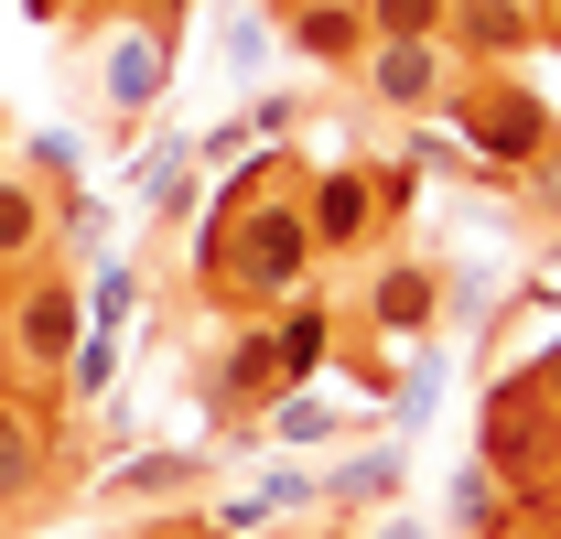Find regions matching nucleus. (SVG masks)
<instances>
[{
  "instance_id": "nucleus-16",
  "label": "nucleus",
  "mask_w": 561,
  "mask_h": 539,
  "mask_svg": "<svg viewBox=\"0 0 561 539\" xmlns=\"http://www.w3.org/2000/svg\"><path fill=\"white\" fill-rule=\"evenodd\" d=\"M33 260H55V195L22 162H0V280L33 270Z\"/></svg>"
},
{
  "instance_id": "nucleus-12",
  "label": "nucleus",
  "mask_w": 561,
  "mask_h": 539,
  "mask_svg": "<svg viewBox=\"0 0 561 539\" xmlns=\"http://www.w3.org/2000/svg\"><path fill=\"white\" fill-rule=\"evenodd\" d=\"M206 485H216V454H195V443H151V454H119L98 474L108 507H162V496H206Z\"/></svg>"
},
{
  "instance_id": "nucleus-28",
  "label": "nucleus",
  "mask_w": 561,
  "mask_h": 539,
  "mask_svg": "<svg viewBox=\"0 0 561 539\" xmlns=\"http://www.w3.org/2000/svg\"><path fill=\"white\" fill-rule=\"evenodd\" d=\"M22 11H33V22H55V33H66V22H87V11H98V0H22Z\"/></svg>"
},
{
  "instance_id": "nucleus-25",
  "label": "nucleus",
  "mask_w": 561,
  "mask_h": 539,
  "mask_svg": "<svg viewBox=\"0 0 561 539\" xmlns=\"http://www.w3.org/2000/svg\"><path fill=\"white\" fill-rule=\"evenodd\" d=\"M260 55H271V22H260V11H227V66L249 76Z\"/></svg>"
},
{
  "instance_id": "nucleus-23",
  "label": "nucleus",
  "mask_w": 561,
  "mask_h": 539,
  "mask_svg": "<svg viewBox=\"0 0 561 539\" xmlns=\"http://www.w3.org/2000/svg\"><path fill=\"white\" fill-rule=\"evenodd\" d=\"M411 205H421V151H400V162H378V216H389V238L411 227Z\"/></svg>"
},
{
  "instance_id": "nucleus-6",
  "label": "nucleus",
  "mask_w": 561,
  "mask_h": 539,
  "mask_svg": "<svg viewBox=\"0 0 561 539\" xmlns=\"http://www.w3.org/2000/svg\"><path fill=\"white\" fill-rule=\"evenodd\" d=\"M356 87H367L389 119H432V108L465 87V55H454L443 33H378L367 66H356Z\"/></svg>"
},
{
  "instance_id": "nucleus-31",
  "label": "nucleus",
  "mask_w": 561,
  "mask_h": 539,
  "mask_svg": "<svg viewBox=\"0 0 561 539\" xmlns=\"http://www.w3.org/2000/svg\"><path fill=\"white\" fill-rule=\"evenodd\" d=\"M551 270H561V227H551Z\"/></svg>"
},
{
  "instance_id": "nucleus-15",
  "label": "nucleus",
  "mask_w": 561,
  "mask_h": 539,
  "mask_svg": "<svg viewBox=\"0 0 561 539\" xmlns=\"http://www.w3.org/2000/svg\"><path fill=\"white\" fill-rule=\"evenodd\" d=\"M443 529L454 539H518V485L486 454H465V465L443 474Z\"/></svg>"
},
{
  "instance_id": "nucleus-17",
  "label": "nucleus",
  "mask_w": 561,
  "mask_h": 539,
  "mask_svg": "<svg viewBox=\"0 0 561 539\" xmlns=\"http://www.w3.org/2000/svg\"><path fill=\"white\" fill-rule=\"evenodd\" d=\"M130 184H140V205H151L162 227H184V216L206 205V162H195V140H151L130 162Z\"/></svg>"
},
{
  "instance_id": "nucleus-18",
  "label": "nucleus",
  "mask_w": 561,
  "mask_h": 539,
  "mask_svg": "<svg viewBox=\"0 0 561 539\" xmlns=\"http://www.w3.org/2000/svg\"><path fill=\"white\" fill-rule=\"evenodd\" d=\"M206 400H216V410H271V400H280V367H271V335H260V324L216 345V367H206Z\"/></svg>"
},
{
  "instance_id": "nucleus-32",
  "label": "nucleus",
  "mask_w": 561,
  "mask_h": 539,
  "mask_svg": "<svg viewBox=\"0 0 561 539\" xmlns=\"http://www.w3.org/2000/svg\"><path fill=\"white\" fill-rule=\"evenodd\" d=\"M271 539H313V529H271Z\"/></svg>"
},
{
  "instance_id": "nucleus-24",
  "label": "nucleus",
  "mask_w": 561,
  "mask_h": 539,
  "mask_svg": "<svg viewBox=\"0 0 561 539\" xmlns=\"http://www.w3.org/2000/svg\"><path fill=\"white\" fill-rule=\"evenodd\" d=\"M367 33H443V0H367Z\"/></svg>"
},
{
  "instance_id": "nucleus-29",
  "label": "nucleus",
  "mask_w": 561,
  "mask_h": 539,
  "mask_svg": "<svg viewBox=\"0 0 561 539\" xmlns=\"http://www.w3.org/2000/svg\"><path fill=\"white\" fill-rule=\"evenodd\" d=\"M367 539H432V518H367Z\"/></svg>"
},
{
  "instance_id": "nucleus-10",
  "label": "nucleus",
  "mask_w": 561,
  "mask_h": 539,
  "mask_svg": "<svg viewBox=\"0 0 561 539\" xmlns=\"http://www.w3.org/2000/svg\"><path fill=\"white\" fill-rule=\"evenodd\" d=\"M443 44L465 66H518L540 55V0H443Z\"/></svg>"
},
{
  "instance_id": "nucleus-22",
  "label": "nucleus",
  "mask_w": 561,
  "mask_h": 539,
  "mask_svg": "<svg viewBox=\"0 0 561 539\" xmlns=\"http://www.w3.org/2000/svg\"><path fill=\"white\" fill-rule=\"evenodd\" d=\"M507 195L529 205V216H540V227H561V130H551V151H540V162H529V173H518V184H507Z\"/></svg>"
},
{
  "instance_id": "nucleus-5",
  "label": "nucleus",
  "mask_w": 561,
  "mask_h": 539,
  "mask_svg": "<svg viewBox=\"0 0 561 539\" xmlns=\"http://www.w3.org/2000/svg\"><path fill=\"white\" fill-rule=\"evenodd\" d=\"M302 227H313V260H378L389 249L378 162H313L302 173Z\"/></svg>"
},
{
  "instance_id": "nucleus-30",
  "label": "nucleus",
  "mask_w": 561,
  "mask_h": 539,
  "mask_svg": "<svg viewBox=\"0 0 561 539\" xmlns=\"http://www.w3.org/2000/svg\"><path fill=\"white\" fill-rule=\"evenodd\" d=\"M540 55H561V0H540Z\"/></svg>"
},
{
  "instance_id": "nucleus-3",
  "label": "nucleus",
  "mask_w": 561,
  "mask_h": 539,
  "mask_svg": "<svg viewBox=\"0 0 561 539\" xmlns=\"http://www.w3.org/2000/svg\"><path fill=\"white\" fill-rule=\"evenodd\" d=\"M476 454H486L507 485H518V529L551 507V485H561V410L529 389V378H496L486 389V432H476Z\"/></svg>"
},
{
  "instance_id": "nucleus-9",
  "label": "nucleus",
  "mask_w": 561,
  "mask_h": 539,
  "mask_svg": "<svg viewBox=\"0 0 561 539\" xmlns=\"http://www.w3.org/2000/svg\"><path fill=\"white\" fill-rule=\"evenodd\" d=\"M400 485H411V443L400 432H367V443H346L324 465V507L335 518H378V507H400Z\"/></svg>"
},
{
  "instance_id": "nucleus-26",
  "label": "nucleus",
  "mask_w": 561,
  "mask_h": 539,
  "mask_svg": "<svg viewBox=\"0 0 561 539\" xmlns=\"http://www.w3.org/2000/svg\"><path fill=\"white\" fill-rule=\"evenodd\" d=\"M98 11H130V22H151V33L184 44V11H195V0H98Z\"/></svg>"
},
{
  "instance_id": "nucleus-7",
  "label": "nucleus",
  "mask_w": 561,
  "mask_h": 539,
  "mask_svg": "<svg viewBox=\"0 0 561 539\" xmlns=\"http://www.w3.org/2000/svg\"><path fill=\"white\" fill-rule=\"evenodd\" d=\"M66 465V400H33V389H0V518L33 507Z\"/></svg>"
},
{
  "instance_id": "nucleus-1",
  "label": "nucleus",
  "mask_w": 561,
  "mask_h": 539,
  "mask_svg": "<svg viewBox=\"0 0 561 539\" xmlns=\"http://www.w3.org/2000/svg\"><path fill=\"white\" fill-rule=\"evenodd\" d=\"M443 130H454V173H476V184H518L540 151H551V98L529 87V76H507V66H465V87L432 108Z\"/></svg>"
},
{
  "instance_id": "nucleus-11",
  "label": "nucleus",
  "mask_w": 561,
  "mask_h": 539,
  "mask_svg": "<svg viewBox=\"0 0 561 539\" xmlns=\"http://www.w3.org/2000/svg\"><path fill=\"white\" fill-rule=\"evenodd\" d=\"M280 44L313 76H356L378 33H367V0H291V11H280Z\"/></svg>"
},
{
  "instance_id": "nucleus-21",
  "label": "nucleus",
  "mask_w": 561,
  "mask_h": 539,
  "mask_svg": "<svg viewBox=\"0 0 561 539\" xmlns=\"http://www.w3.org/2000/svg\"><path fill=\"white\" fill-rule=\"evenodd\" d=\"M130 313H140V270L108 260L98 280H87V324H130Z\"/></svg>"
},
{
  "instance_id": "nucleus-27",
  "label": "nucleus",
  "mask_w": 561,
  "mask_h": 539,
  "mask_svg": "<svg viewBox=\"0 0 561 539\" xmlns=\"http://www.w3.org/2000/svg\"><path fill=\"white\" fill-rule=\"evenodd\" d=\"M518 378H529V389H540V400H551V410H561V335H551V345H540V356H529V367H518Z\"/></svg>"
},
{
  "instance_id": "nucleus-19",
  "label": "nucleus",
  "mask_w": 561,
  "mask_h": 539,
  "mask_svg": "<svg viewBox=\"0 0 561 539\" xmlns=\"http://www.w3.org/2000/svg\"><path fill=\"white\" fill-rule=\"evenodd\" d=\"M356 432V410H335L324 389H280L271 400V443L280 454H324V443H346Z\"/></svg>"
},
{
  "instance_id": "nucleus-13",
  "label": "nucleus",
  "mask_w": 561,
  "mask_h": 539,
  "mask_svg": "<svg viewBox=\"0 0 561 539\" xmlns=\"http://www.w3.org/2000/svg\"><path fill=\"white\" fill-rule=\"evenodd\" d=\"M260 335H271L280 389H313V378L335 367V302H324V291H291L280 313H260Z\"/></svg>"
},
{
  "instance_id": "nucleus-4",
  "label": "nucleus",
  "mask_w": 561,
  "mask_h": 539,
  "mask_svg": "<svg viewBox=\"0 0 561 539\" xmlns=\"http://www.w3.org/2000/svg\"><path fill=\"white\" fill-rule=\"evenodd\" d=\"M87 22H98L87 33V87H98L108 130H140L162 108V87H173V33H151L130 11H87Z\"/></svg>"
},
{
  "instance_id": "nucleus-20",
  "label": "nucleus",
  "mask_w": 561,
  "mask_h": 539,
  "mask_svg": "<svg viewBox=\"0 0 561 539\" xmlns=\"http://www.w3.org/2000/svg\"><path fill=\"white\" fill-rule=\"evenodd\" d=\"M108 389H119V324H87L66 356V410H98Z\"/></svg>"
},
{
  "instance_id": "nucleus-2",
  "label": "nucleus",
  "mask_w": 561,
  "mask_h": 539,
  "mask_svg": "<svg viewBox=\"0 0 561 539\" xmlns=\"http://www.w3.org/2000/svg\"><path fill=\"white\" fill-rule=\"evenodd\" d=\"M76 335H87V291H76V270H66V260L11 270V291H0V356L22 367V389H33V400H66Z\"/></svg>"
},
{
  "instance_id": "nucleus-14",
  "label": "nucleus",
  "mask_w": 561,
  "mask_h": 539,
  "mask_svg": "<svg viewBox=\"0 0 561 539\" xmlns=\"http://www.w3.org/2000/svg\"><path fill=\"white\" fill-rule=\"evenodd\" d=\"M313 507H324V474L313 465H271L249 496L216 507V539H271V529H291V518H313Z\"/></svg>"
},
{
  "instance_id": "nucleus-8",
  "label": "nucleus",
  "mask_w": 561,
  "mask_h": 539,
  "mask_svg": "<svg viewBox=\"0 0 561 539\" xmlns=\"http://www.w3.org/2000/svg\"><path fill=\"white\" fill-rule=\"evenodd\" d=\"M367 335H389V345L443 335V270L421 249H378V270H367Z\"/></svg>"
}]
</instances>
